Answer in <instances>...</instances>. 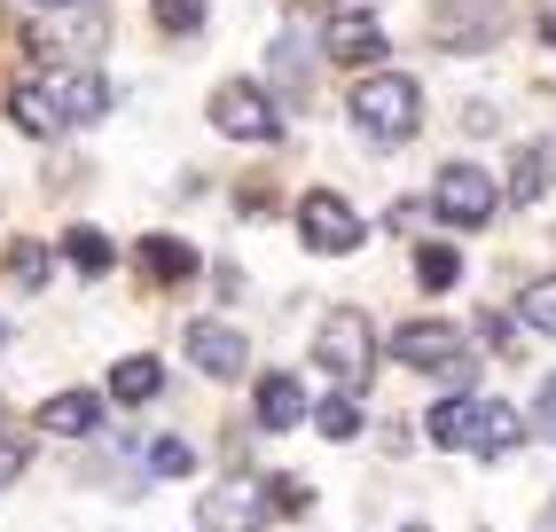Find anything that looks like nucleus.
<instances>
[{"instance_id":"423d86ee","label":"nucleus","mask_w":556,"mask_h":532,"mask_svg":"<svg viewBox=\"0 0 556 532\" xmlns=\"http://www.w3.org/2000/svg\"><path fill=\"white\" fill-rule=\"evenodd\" d=\"M299 236H306V251H321V258H345V251L361 243V219H353L345 197L306 188V197H299Z\"/></svg>"},{"instance_id":"4468645a","label":"nucleus","mask_w":556,"mask_h":532,"mask_svg":"<svg viewBox=\"0 0 556 532\" xmlns=\"http://www.w3.org/2000/svg\"><path fill=\"white\" fill-rule=\"evenodd\" d=\"M517 439H526L517 407H502V400H478V446H470V454H486V463H494V454H509Z\"/></svg>"},{"instance_id":"ddd939ff","label":"nucleus","mask_w":556,"mask_h":532,"mask_svg":"<svg viewBox=\"0 0 556 532\" xmlns=\"http://www.w3.org/2000/svg\"><path fill=\"white\" fill-rule=\"evenodd\" d=\"M40 423H48L55 439H87V431L102 423V400H94V392H55V400L40 407Z\"/></svg>"},{"instance_id":"b1692460","label":"nucleus","mask_w":556,"mask_h":532,"mask_svg":"<svg viewBox=\"0 0 556 532\" xmlns=\"http://www.w3.org/2000/svg\"><path fill=\"white\" fill-rule=\"evenodd\" d=\"M150 470L157 478H189L197 470V446L189 439H150Z\"/></svg>"},{"instance_id":"bb28decb","label":"nucleus","mask_w":556,"mask_h":532,"mask_svg":"<svg viewBox=\"0 0 556 532\" xmlns=\"http://www.w3.org/2000/svg\"><path fill=\"white\" fill-rule=\"evenodd\" d=\"M31 470V439L24 431H0V485H16Z\"/></svg>"},{"instance_id":"7ed1b4c3","label":"nucleus","mask_w":556,"mask_h":532,"mask_svg":"<svg viewBox=\"0 0 556 532\" xmlns=\"http://www.w3.org/2000/svg\"><path fill=\"white\" fill-rule=\"evenodd\" d=\"M392 360H407L416 376H447V384L470 376V353H463V337L447 321H400L392 329Z\"/></svg>"},{"instance_id":"1a4fd4ad","label":"nucleus","mask_w":556,"mask_h":532,"mask_svg":"<svg viewBox=\"0 0 556 532\" xmlns=\"http://www.w3.org/2000/svg\"><path fill=\"white\" fill-rule=\"evenodd\" d=\"M321 55L329 63H377L384 55V24L377 16H353V9H338V16H321Z\"/></svg>"},{"instance_id":"2f4dec72","label":"nucleus","mask_w":556,"mask_h":532,"mask_svg":"<svg viewBox=\"0 0 556 532\" xmlns=\"http://www.w3.org/2000/svg\"><path fill=\"white\" fill-rule=\"evenodd\" d=\"M541 532H556V502H548V517H541Z\"/></svg>"},{"instance_id":"f03ea898","label":"nucleus","mask_w":556,"mask_h":532,"mask_svg":"<svg viewBox=\"0 0 556 532\" xmlns=\"http://www.w3.org/2000/svg\"><path fill=\"white\" fill-rule=\"evenodd\" d=\"M314 360L338 376L345 392H368V376H377V329H368L361 306H329L321 329H314Z\"/></svg>"},{"instance_id":"c756f323","label":"nucleus","mask_w":556,"mask_h":532,"mask_svg":"<svg viewBox=\"0 0 556 532\" xmlns=\"http://www.w3.org/2000/svg\"><path fill=\"white\" fill-rule=\"evenodd\" d=\"M478 337H486V345H502V353H517V337H509V321H502V314L478 321Z\"/></svg>"},{"instance_id":"9d476101","label":"nucleus","mask_w":556,"mask_h":532,"mask_svg":"<svg viewBox=\"0 0 556 532\" xmlns=\"http://www.w3.org/2000/svg\"><path fill=\"white\" fill-rule=\"evenodd\" d=\"M314 415V400H306V384L290 368H275V376H258V431H299Z\"/></svg>"},{"instance_id":"4be33fe9","label":"nucleus","mask_w":556,"mask_h":532,"mask_svg":"<svg viewBox=\"0 0 556 532\" xmlns=\"http://www.w3.org/2000/svg\"><path fill=\"white\" fill-rule=\"evenodd\" d=\"M455 275H463V258H455L447 243H424V251H416V282H424V290H455Z\"/></svg>"},{"instance_id":"cd10ccee","label":"nucleus","mask_w":556,"mask_h":532,"mask_svg":"<svg viewBox=\"0 0 556 532\" xmlns=\"http://www.w3.org/2000/svg\"><path fill=\"white\" fill-rule=\"evenodd\" d=\"M157 24L165 31H197L204 24V0H157Z\"/></svg>"},{"instance_id":"0eeeda50","label":"nucleus","mask_w":556,"mask_h":532,"mask_svg":"<svg viewBox=\"0 0 556 532\" xmlns=\"http://www.w3.org/2000/svg\"><path fill=\"white\" fill-rule=\"evenodd\" d=\"M197 517H204V532H258V524L275 517V502H267L258 485H236V478H228V485H204Z\"/></svg>"},{"instance_id":"412c9836","label":"nucleus","mask_w":556,"mask_h":532,"mask_svg":"<svg viewBox=\"0 0 556 532\" xmlns=\"http://www.w3.org/2000/svg\"><path fill=\"white\" fill-rule=\"evenodd\" d=\"M509 173H517V180H509V204H526V212H533V204H541V188H548V157H541V149H526V157H517Z\"/></svg>"},{"instance_id":"6e6552de","label":"nucleus","mask_w":556,"mask_h":532,"mask_svg":"<svg viewBox=\"0 0 556 532\" xmlns=\"http://www.w3.org/2000/svg\"><path fill=\"white\" fill-rule=\"evenodd\" d=\"M180 353H189L204 376H243L251 368V345H243V329H228V321H189V337H180Z\"/></svg>"},{"instance_id":"f3484780","label":"nucleus","mask_w":556,"mask_h":532,"mask_svg":"<svg viewBox=\"0 0 556 532\" xmlns=\"http://www.w3.org/2000/svg\"><path fill=\"white\" fill-rule=\"evenodd\" d=\"M9 110H16V126H24V134H63V110H55L48 87H16Z\"/></svg>"},{"instance_id":"f257e3e1","label":"nucleus","mask_w":556,"mask_h":532,"mask_svg":"<svg viewBox=\"0 0 556 532\" xmlns=\"http://www.w3.org/2000/svg\"><path fill=\"white\" fill-rule=\"evenodd\" d=\"M353 126L368 141H407L424 134V87L407 79V71H368V79H353Z\"/></svg>"},{"instance_id":"20e7f679","label":"nucleus","mask_w":556,"mask_h":532,"mask_svg":"<svg viewBox=\"0 0 556 532\" xmlns=\"http://www.w3.org/2000/svg\"><path fill=\"white\" fill-rule=\"evenodd\" d=\"M212 126L228 134V141H282V110L258 94V87L228 79V87H212Z\"/></svg>"},{"instance_id":"5701e85b","label":"nucleus","mask_w":556,"mask_h":532,"mask_svg":"<svg viewBox=\"0 0 556 532\" xmlns=\"http://www.w3.org/2000/svg\"><path fill=\"white\" fill-rule=\"evenodd\" d=\"M526 329H541V337H556V275H541V282H526Z\"/></svg>"},{"instance_id":"473e14b6","label":"nucleus","mask_w":556,"mask_h":532,"mask_svg":"<svg viewBox=\"0 0 556 532\" xmlns=\"http://www.w3.org/2000/svg\"><path fill=\"white\" fill-rule=\"evenodd\" d=\"M407 532H424V524H407Z\"/></svg>"},{"instance_id":"7c9ffc66","label":"nucleus","mask_w":556,"mask_h":532,"mask_svg":"<svg viewBox=\"0 0 556 532\" xmlns=\"http://www.w3.org/2000/svg\"><path fill=\"white\" fill-rule=\"evenodd\" d=\"M40 9H48V16H55V9H94V0H40Z\"/></svg>"},{"instance_id":"9b49d317","label":"nucleus","mask_w":556,"mask_h":532,"mask_svg":"<svg viewBox=\"0 0 556 532\" xmlns=\"http://www.w3.org/2000/svg\"><path fill=\"white\" fill-rule=\"evenodd\" d=\"M55 110H63V126H94L102 110H110V87L94 79V71H63V79H48Z\"/></svg>"},{"instance_id":"dca6fc26","label":"nucleus","mask_w":556,"mask_h":532,"mask_svg":"<svg viewBox=\"0 0 556 532\" xmlns=\"http://www.w3.org/2000/svg\"><path fill=\"white\" fill-rule=\"evenodd\" d=\"M141 275H150V282H180V275H197V251L180 236H150V243H141Z\"/></svg>"},{"instance_id":"c85d7f7f","label":"nucleus","mask_w":556,"mask_h":532,"mask_svg":"<svg viewBox=\"0 0 556 532\" xmlns=\"http://www.w3.org/2000/svg\"><path fill=\"white\" fill-rule=\"evenodd\" d=\"M533 431H541V439H556V368L541 376V392H533Z\"/></svg>"},{"instance_id":"393cba45","label":"nucleus","mask_w":556,"mask_h":532,"mask_svg":"<svg viewBox=\"0 0 556 532\" xmlns=\"http://www.w3.org/2000/svg\"><path fill=\"white\" fill-rule=\"evenodd\" d=\"M9 266H16V282H24V290H40V282L55 275V258H48L40 243H16V251H9Z\"/></svg>"},{"instance_id":"2eb2a0df","label":"nucleus","mask_w":556,"mask_h":532,"mask_svg":"<svg viewBox=\"0 0 556 532\" xmlns=\"http://www.w3.org/2000/svg\"><path fill=\"white\" fill-rule=\"evenodd\" d=\"M157 384H165V368H157L150 353H134V360H118V368H110V400H126V407L157 400Z\"/></svg>"},{"instance_id":"39448f33","label":"nucleus","mask_w":556,"mask_h":532,"mask_svg":"<svg viewBox=\"0 0 556 532\" xmlns=\"http://www.w3.org/2000/svg\"><path fill=\"white\" fill-rule=\"evenodd\" d=\"M494 204H502V188L478 173V165H447V173H439V188H431V212L447 219V227H486Z\"/></svg>"},{"instance_id":"6ab92c4d","label":"nucleus","mask_w":556,"mask_h":532,"mask_svg":"<svg viewBox=\"0 0 556 532\" xmlns=\"http://www.w3.org/2000/svg\"><path fill=\"white\" fill-rule=\"evenodd\" d=\"M275 94H282V102H306V94H314V63L299 55V40L275 48Z\"/></svg>"},{"instance_id":"a211bd4d","label":"nucleus","mask_w":556,"mask_h":532,"mask_svg":"<svg viewBox=\"0 0 556 532\" xmlns=\"http://www.w3.org/2000/svg\"><path fill=\"white\" fill-rule=\"evenodd\" d=\"M314 431H321V439H361V392L338 384V392L314 407Z\"/></svg>"},{"instance_id":"aec40b11","label":"nucleus","mask_w":556,"mask_h":532,"mask_svg":"<svg viewBox=\"0 0 556 532\" xmlns=\"http://www.w3.org/2000/svg\"><path fill=\"white\" fill-rule=\"evenodd\" d=\"M63 258L79 266V275H110V258H118V251H110V236H94V227H71Z\"/></svg>"},{"instance_id":"f8f14e48","label":"nucleus","mask_w":556,"mask_h":532,"mask_svg":"<svg viewBox=\"0 0 556 532\" xmlns=\"http://www.w3.org/2000/svg\"><path fill=\"white\" fill-rule=\"evenodd\" d=\"M424 431H431V446L470 454V446H478V400H439V407L424 415Z\"/></svg>"},{"instance_id":"a878e982","label":"nucleus","mask_w":556,"mask_h":532,"mask_svg":"<svg viewBox=\"0 0 556 532\" xmlns=\"http://www.w3.org/2000/svg\"><path fill=\"white\" fill-rule=\"evenodd\" d=\"M267 502H275V517H306V509H314V485H299V478H267Z\"/></svg>"}]
</instances>
